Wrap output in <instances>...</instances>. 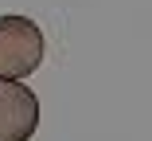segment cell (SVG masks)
Masks as SVG:
<instances>
[{
  "instance_id": "cell-1",
  "label": "cell",
  "mask_w": 152,
  "mask_h": 141,
  "mask_svg": "<svg viewBox=\"0 0 152 141\" xmlns=\"http://www.w3.org/2000/svg\"><path fill=\"white\" fill-rule=\"evenodd\" d=\"M47 55V39L35 20L27 16H0V78H27L39 71Z\"/></svg>"
},
{
  "instance_id": "cell-2",
  "label": "cell",
  "mask_w": 152,
  "mask_h": 141,
  "mask_svg": "<svg viewBox=\"0 0 152 141\" xmlns=\"http://www.w3.org/2000/svg\"><path fill=\"white\" fill-rule=\"evenodd\" d=\"M39 129V98L20 78H0V141H31Z\"/></svg>"
}]
</instances>
